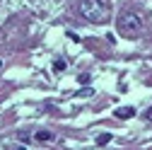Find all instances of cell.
<instances>
[{
	"label": "cell",
	"mask_w": 152,
	"mask_h": 150,
	"mask_svg": "<svg viewBox=\"0 0 152 150\" xmlns=\"http://www.w3.org/2000/svg\"><path fill=\"white\" fill-rule=\"evenodd\" d=\"M116 29L121 36H126V39H138V36L145 32V17L135 10H126L118 15L116 20Z\"/></svg>",
	"instance_id": "1"
},
{
	"label": "cell",
	"mask_w": 152,
	"mask_h": 150,
	"mask_svg": "<svg viewBox=\"0 0 152 150\" xmlns=\"http://www.w3.org/2000/svg\"><path fill=\"white\" fill-rule=\"evenodd\" d=\"M77 12L92 24H106L109 17H111L109 5L102 3V0H80L77 3Z\"/></svg>",
	"instance_id": "2"
},
{
	"label": "cell",
	"mask_w": 152,
	"mask_h": 150,
	"mask_svg": "<svg viewBox=\"0 0 152 150\" xmlns=\"http://www.w3.org/2000/svg\"><path fill=\"white\" fill-rule=\"evenodd\" d=\"M113 114H116V119H130L133 114H135V109H133V107H118Z\"/></svg>",
	"instance_id": "3"
},
{
	"label": "cell",
	"mask_w": 152,
	"mask_h": 150,
	"mask_svg": "<svg viewBox=\"0 0 152 150\" xmlns=\"http://www.w3.org/2000/svg\"><path fill=\"white\" fill-rule=\"evenodd\" d=\"M39 143H48V140H53V133L51 131H36V136H34Z\"/></svg>",
	"instance_id": "4"
},
{
	"label": "cell",
	"mask_w": 152,
	"mask_h": 150,
	"mask_svg": "<svg viewBox=\"0 0 152 150\" xmlns=\"http://www.w3.org/2000/svg\"><path fill=\"white\" fill-rule=\"evenodd\" d=\"M109 140H111V133H102V136L97 138V143H99V145H106Z\"/></svg>",
	"instance_id": "5"
},
{
	"label": "cell",
	"mask_w": 152,
	"mask_h": 150,
	"mask_svg": "<svg viewBox=\"0 0 152 150\" xmlns=\"http://www.w3.org/2000/svg\"><path fill=\"white\" fill-rule=\"evenodd\" d=\"M145 119H147V121H152V107H147V109H145Z\"/></svg>",
	"instance_id": "6"
},
{
	"label": "cell",
	"mask_w": 152,
	"mask_h": 150,
	"mask_svg": "<svg viewBox=\"0 0 152 150\" xmlns=\"http://www.w3.org/2000/svg\"><path fill=\"white\" fill-rule=\"evenodd\" d=\"M0 68H3V61H0Z\"/></svg>",
	"instance_id": "7"
},
{
	"label": "cell",
	"mask_w": 152,
	"mask_h": 150,
	"mask_svg": "<svg viewBox=\"0 0 152 150\" xmlns=\"http://www.w3.org/2000/svg\"><path fill=\"white\" fill-rule=\"evenodd\" d=\"M17 150H24V148H17Z\"/></svg>",
	"instance_id": "8"
}]
</instances>
